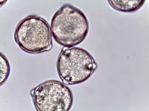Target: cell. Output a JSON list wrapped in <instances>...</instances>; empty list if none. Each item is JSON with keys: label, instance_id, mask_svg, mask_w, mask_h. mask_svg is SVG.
<instances>
[{"label": "cell", "instance_id": "obj_5", "mask_svg": "<svg viewBox=\"0 0 149 111\" xmlns=\"http://www.w3.org/2000/svg\"><path fill=\"white\" fill-rule=\"evenodd\" d=\"M109 3L116 10L121 12H132L142 7L145 1H108Z\"/></svg>", "mask_w": 149, "mask_h": 111}, {"label": "cell", "instance_id": "obj_4", "mask_svg": "<svg viewBox=\"0 0 149 111\" xmlns=\"http://www.w3.org/2000/svg\"><path fill=\"white\" fill-rule=\"evenodd\" d=\"M31 94L37 111H68L73 104L71 90L59 81H45L34 88Z\"/></svg>", "mask_w": 149, "mask_h": 111}, {"label": "cell", "instance_id": "obj_1", "mask_svg": "<svg viewBox=\"0 0 149 111\" xmlns=\"http://www.w3.org/2000/svg\"><path fill=\"white\" fill-rule=\"evenodd\" d=\"M51 34L58 44L67 48L81 44L89 31L88 20L83 12L71 5L57 11L51 21Z\"/></svg>", "mask_w": 149, "mask_h": 111}, {"label": "cell", "instance_id": "obj_3", "mask_svg": "<svg viewBox=\"0 0 149 111\" xmlns=\"http://www.w3.org/2000/svg\"><path fill=\"white\" fill-rule=\"evenodd\" d=\"M51 31L49 24L41 17L29 15L19 22L14 39L20 49L26 52H44L52 47Z\"/></svg>", "mask_w": 149, "mask_h": 111}, {"label": "cell", "instance_id": "obj_2", "mask_svg": "<svg viewBox=\"0 0 149 111\" xmlns=\"http://www.w3.org/2000/svg\"><path fill=\"white\" fill-rule=\"evenodd\" d=\"M58 72L64 83L78 84L85 82L97 68L92 56L86 50L80 47L66 48L60 54Z\"/></svg>", "mask_w": 149, "mask_h": 111}, {"label": "cell", "instance_id": "obj_6", "mask_svg": "<svg viewBox=\"0 0 149 111\" xmlns=\"http://www.w3.org/2000/svg\"><path fill=\"white\" fill-rule=\"evenodd\" d=\"M10 74V66L8 59L2 53L0 58V79L1 86L6 82Z\"/></svg>", "mask_w": 149, "mask_h": 111}]
</instances>
